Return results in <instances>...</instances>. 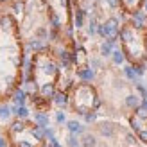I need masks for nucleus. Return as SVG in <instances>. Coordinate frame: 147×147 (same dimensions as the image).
I'll use <instances>...</instances> for the list:
<instances>
[{
	"instance_id": "obj_11",
	"label": "nucleus",
	"mask_w": 147,
	"mask_h": 147,
	"mask_svg": "<svg viewBox=\"0 0 147 147\" xmlns=\"http://www.w3.org/2000/svg\"><path fill=\"white\" fill-rule=\"evenodd\" d=\"M57 120L63 122V120H65V115H63V113H57Z\"/></svg>"
},
{
	"instance_id": "obj_9",
	"label": "nucleus",
	"mask_w": 147,
	"mask_h": 147,
	"mask_svg": "<svg viewBox=\"0 0 147 147\" xmlns=\"http://www.w3.org/2000/svg\"><path fill=\"white\" fill-rule=\"evenodd\" d=\"M0 117H2V119H7V117H9V108L7 106H0Z\"/></svg>"
},
{
	"instance_id": "obj_4",
	"label": "nucleus",
	"mask_w": 147,
	"mask_h": 147,
	"mask_svg": "<svg viewBox=\"0 0 147 147\" xmlns=\"http://www.w3.org/2000/svg\"><path fill=\"white\" fill-rule=\"evenodd\" d=\"M131 127L144 144H147V109L136 108L135 115L131 117Z\"/></svg>"
},
{
	"instance_id": "obj_12",
	"label": "nucleus",
	"mask_w": 147,
	"mask_h": 147,
	"mask_svg": "<svg viewBox=\"0 0 147 147\" xmlns=\"http://www.w3.org/2000/svg\"><path fill=\"white\" fill-rule=\"evenodd\" d=\"M0 147H5V142L2 140V138H0Z\"/></svg>"
},
{
	"instance_id": "obj_2",
	"label": "nucleus",
	"mask_w": 147,
	"mask_h": 147,
	"mask_svg": "<svg viewBox=\"0 0 147 147\" xmlns=\"http://www.w3.org/2000/svg\"><path fill=\"white\" fill-rule=\"evenodd\" d=\"M57 77V65L47 54H36L34 57V81L41 99L54 95V81Z\"/></svg>"
},
{
	"instance_id": "obj_1",
	"label": "nucleus",
	"mask_w": 147,
	"mask_h": 147,
	"mask_svg": "<svg viewBox=\"0 0 147 147\" xmlns=\"http://www.w3.org/2000/svg\"><path fill=\"white\" fill-rule=\"evenodd\" d=\"M120 41L124 57L136 68H142L147 63V25L131 20L120 27Z\"/></svg>"
},
{
	"instance_id": "obj_7",
	"label": "nucleus",
	"mask_w": 147,
	"mask_h": 147,
	"mask_svg": "<svg viewBox=\"0 0 147 147\" xmlns=\"http://www.w3.org/2000/svg\"><path fill=\"white\" fill-rule=\"evenodd\" d=\"M56 102H57V104H63V106H65V104L68 102V100H67V95H65V93H57V95H56Z\"/></svg>"
},
{
	"instance_id": "obj_6",
	"label": "nucleus",
	"mask_w": 147,
	"mask_h": 147,
	"mask_svg": "<svg viewBox=\"0 0 147 147\" xmlns=\"http://www.w3.org/2000/svg\"><path fill=\"white\" fill-rule=\"evenodd\" d=\"M83 20H84V14H83V11H77L76 13V27L79 29V27H83Z\"/></svg>"
},
{
	"instance_id": "obj_10",
	"label": "nucleus",
	"mask_w": 147,
	"mask_h": 147,
	"mask_svg": "<svg viewBox=\"0 0 147 147\" xmlns=\"http://www.w3.org/2000/svg\"><path fill=\"white\" fill-rule=\"evenodd\" d=\"M113 56H115V57H113V59H115V63H122V59H124V56H122L120 52H115Z\"/></svg>"
},
{
	"instance_id": "obj_8",
	"label": "nucleus",
	"mask_w": 147,
	"mask_h": 147,
	"mask_svg": "<svg viewBox=\"0 0 147 147\" xmlns=\"http://www.w3.org/2000/svg\"><path fill=\"white\" fill-rule=\"evenodd\" d=\"M68 127H70L72 133H81V126L77 122H68Z\"/></svg>"
},
{
	"instance_id": "obj_3",
	"label": "nucleus",
	"mask_w": 147,
	"mask_h": 147,
	"mask_svg": "<svg viewBox=\"0 0 147 147\" xmlns=\"http://www.w3.org/2000/svg\"><path fill=\"white\" fill-rule=\"evenodd\" d=\"M74 108L79 115H88V113H93V109L99 106V99L95 95V90L88 84H81L74 90Z\"/></svg>"
},
{
	"instance_id": "obj_5",
	"label": "nucleus",
	"mask_w": 147,
	"mask_h": 147,
	"mask_svg": "<svg viewBox=\"0 0 147 147\" xmlns=\"http://www.w3.org/2000/svg\"><path fill=\"white\" fill-rule=\"evenodd\" d=\"M120 5H122V9L129 13V14H135L138 11H142V7L145 4V0H119Z\"/></svg>"
}]
</instances>
